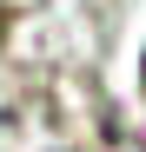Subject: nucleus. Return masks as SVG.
Instances as JSON below:
<instances>
[]
</instances>
